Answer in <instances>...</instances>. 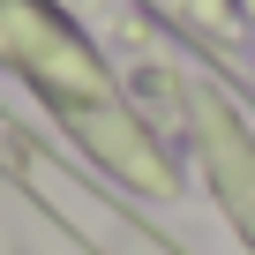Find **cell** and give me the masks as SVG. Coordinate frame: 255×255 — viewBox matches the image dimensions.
<instances>
[{
    "mask_svg": "<svg viewBox=\"0 0 255 255\" xmlns=\"http://www.w3.org/2000/svg\"><path fill=\"white\" fill-rule=\"evenodd\" d=\"M203 143H210V165H218V180H225V203H233L240 225L255 233V150H248V135H240L218 105H203Z\"/></svg>",
    "mask_w": 255,
    "mask_h": 255,
    "instance_id": "7a4b0ae2",
    "label": "cell"
},
{
    "mask_svg": "<svg viewBox=\"0 0 255 255\" xmlns=\"http://www.w3.org/2000/svg\"><path fill=\"white\" fill-rule=\"evenodd\" d=\"M0 53L23 60V68L38 75V90L60 105V120L75 128L83 143H98V158H105L113 173L143 180V188H165V158H158V150H135V143H120L113 128H105V113H113L120 128H135V120L120 113V98H113L98 53H90L68 23H53L45 0H0Z\"/></svg>",
    "mask_w": 255,
    "mask_h": 255,
    "instance_id": "6da1fadb",
    "label": "cell"
}]
</instances>
